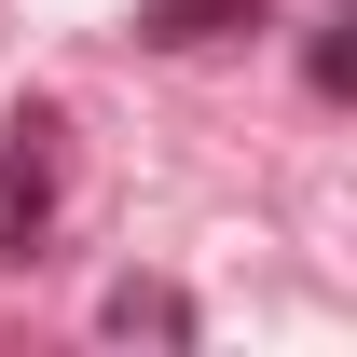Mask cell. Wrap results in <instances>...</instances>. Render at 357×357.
I'll use <instances>...</instances> for the list:
<instances>
[{
	"label": "cell",
	"mask_w": 357,
	"mask_h": 357,
	"mask_svg": "<svg viewBox=\"0 0 357 357\" xmlns=\"http://www.w3.org/2000/svg\"><path fill=\"white\" fill-rule=\"evenodd\" d=\"M110 330H192V316H178L165 289H110Z\"/></svg>",
	"instance_id": "3957f363"
},
{
	"label": "cell",
	"mask_w": 357,
	"mask_h": 357,
	"mask_svg": "<svg viewBox=\"0 0 357 357\" xmlns=\"http://www.w3.org/2000/svg\"><path fill=\"white\" fill-rule=\"evenodd\" d=\"M234 28H261V0H151V14H137V42H165V55L234 42Z\"/></svg>",
	"instance_id": "7a4b0ae2"
},
{
	"label": "cell",
	"mask_w": 357,
	"mask_h": 357,
	"mask_svg": "<svg viewBox=\"0 0 357 357\" xmlns=\"http://www.w3.org/2000/svg\"><path fill=\"white\" fill-rule=\"evenodd\" d=\"M42 178H55V110H14V151H0V261L42 248Z\"/></svg>",
	"instance_id": "6da1fadb"
}]
</instances>
